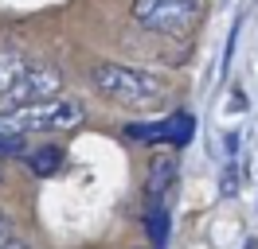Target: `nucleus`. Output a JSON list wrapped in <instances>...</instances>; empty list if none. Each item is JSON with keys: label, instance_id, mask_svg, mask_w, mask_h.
Here are the masks:
<instances>
[{"label": "nucleus", "instance_id": "2", "mask_svg": "<svg viewBox=\"0 0 258 249\" xmlns=\"http://www.w3.org/2000/svg\"><path fill=\"white\" fill-rule=\"evenodd\" d=\"M86 109L75 97H43V101H28V105H12L0 109V133H12V137H28V133H67L82 125Z\"/></svg>", "mask_w": 258, "mask_h": 249}, {"label": "nucleus", "instance_id": "7", "mask_svg": "<svg viewBox=\"0 0 258 249\" xmlns=\"http://www.w3.org/2000/svg\"><path fill=\"white\" fill-rule=\"evenodd\" d=\"M24 160H28V171L39 175V179H47V175H59V171H63V148H55V144H43V148L28 152Z\"/></svg>", "mask_w": 258, "mask_h": 249}, {"label": "nucleus", "instance_id": "9", "mask_svg": "<svg viewBox=\"0 0 258 249\" xmlns=\"http://www.w3.org/2000/svg\"><path fill=\"white\" fill-rule=\"evenodd\" d=\"M145 230H149V237H153V249L168 245V202H149Z\"/></svg>", "mask_w": 258, "mask_h": 249}, {"label": "nucleus", "instance_id": "6", "mask_svg": "<svg viewBox=\"0 0 258 249\" xmlns=\"http://www.w3.org/2000/svg\"><path fill=\"white\" fill-rule=\"evenodd\" d=\"M172 187H176V160L172 156H161L153 168H149V202H168V195H172Z\"/></svg>", "mask_w": 258, "mask_h": 249}, {"label": "nucleus", "instance_id": "3", "mask_svg": "<svg viewBox=\"0 0 258 249\" xmlns=\"http://www.w3.org/2000/svg\"><path fill=\"white\" fill-rule=\"evenodd\" d=\"M208 0H133V24L157 35H184L204 20Z\"/></svg>", "mask_w": 258, "mask_h": 249}, {"label": "nucleus", "instance_id": "8", "mask_svg": "<svg viewBox=\"0 0 258 249\" xmlns=\"http://www.w3.org/2000/svg\"><path fill=\"white\" fill-rule=\"evenodd\" d=\"M28 62H32V59H24L20 51H12V47H0V101H4V93L12 90V82L24 74V66H28Z\"/></svg>", "mask_w": 258, "mask_h": 249}, {"label": "nucleus", "instance_id": "5", "mask_svg": "<svg viewBox=\"0 0 258 249\" xmlns=\"http://www.w3.org/2000/svg\"><path fill=\"white\" fill-rule=\"evenodd\" d=\"M129 137H133V140H153V144L184 148V144L196 137V117H192V113H172L168 121H157V125H129Z\"/></svg>", "mask_w": 258, "mask_h": 249}, {"label": "nucleus", "instance_id": "13", "mask_svg": "<svg viewBox=\"0 0 258 249\" xmlns=\"http://www.w3.org/2000/svg\"><path fill=\"white\" fill-rule=\"evenodd\" d=\"M0 183H4V168H0Z\"/></svg>", "mask_w": 258, "mask_h": 249}, {"label": "nucleus", "instance_id": "11", "mask_svg": "<svg viewBox=\"0 0 258 249\" xmlns=\"http://www.w3.org/2000/svg\"><path fill=\"white\" fill-rule=\"evenodd\" d=\"M0 249H32V245H28V241H20L16 233H12V237H4V241H0Z\"/></svg>", "mask_w": 258, "mask_h": 249}, {"label": "nucleus", "instance_id": "1", "mask_svg": "<svg viewBox=\"0 0 258 249\" xmlns=\"http://www.w3.org/2000/svg\"><path fill=\"white\" fill-rule=\"evenodd\" d=\"M90 86H94L106 101H117L125 109H157L168 97V82L149 70L125 66V62H98L90 70Z\"/></svg>", "mask_w": 258, "mask_h": 249}, {"label": "nucleus", "instance_id": "4", "mask_svg": "<svg viewBox=\"0 0 258 249\" xmlns=\"http://www.w3.org/2000/svg\"><path fill=\"white\" fill-rule=\"evenodd\" d=\"M59 90H63V78H59L55 66H47V62H28L24 74L12 82V90L4 93L0 105L12 109V105H28V101H43V97H55Z\"/></svg>", "mask_w": 258, "mask_h": 249}, {"label": "nucleus", "instance_id": "10", "mask_svg": "<svg viewBox=\"0 0 258 249\" xmlns=\"http://www.w3.org/2000/svg\"><path fill=\"white\" fill-rule=\"evenodd\" d=\"M24 152H28V137L0 133V160H8V156H24Z\"/></svg>", "mask_w": 258, "mask_h": 249}, {"label": "nucleus", "instance_id": "12", "mask_svg": "<svg viewBox=\"0 0 258 249\" xmlns=\"http://www.w3.org/2000/svg\"><path fill=\"white\" fill-rule=\"evenodd\" d=\"M4 237H12V222H8V214L0 210V241H4Z\"/></svg>", "mask_w": 258, "mask_h": 249}]
</instances>
